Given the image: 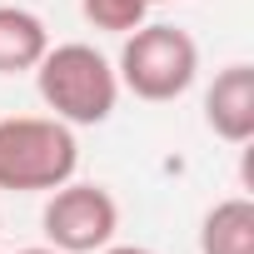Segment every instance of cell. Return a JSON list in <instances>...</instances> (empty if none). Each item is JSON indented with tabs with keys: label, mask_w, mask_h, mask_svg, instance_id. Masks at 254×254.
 Returning a JSON list of instances; mask_svg holds the SVG:
<instances>
[{
	"label": "cell",
	"mask_w": 254,
	"mask_h": 254,
	"mask_svg": "<svg viewBox=\"0 0 254 254\" xmlns=\"http://www.w3.org/2000/svg\"><path fill=\"white\" fill-rule=\"evenodd\" d=\"M199 254H254V199L229 194L199 219Z\"/></svg>",
	"instance_id": "obj_7"
},
{
	"label": "cell",
	"mask_w": 254,
	"mask_h": 254,
	"mask_svg": "<svg viewBox=\"0 0 254 254\" xmlns=\"http://www.w3.org/2000/svg\"><path fill=\"white\" fill-rule=\"evenodd\" d=\"M95 254H155V249H145V244H105V249H95Z\"/></svg>",
	"instance_id": "obj_9"
},
{
	"label": "cell",
	"mask_w": 254,
	"mask_h": 254,
	"mask_svg": "<svg viewBox=\"0 0 254 254\" xmlns=\"http://www.w3.org/2000/svg\"><path fill=\"white\" fill-rule=\"evenodd\" d=\"M50 50V30L25 5H0V75H25Z\"/></svg>",
	"instance_id": "obj_6"
},
{
	"label": "cell",
	"mask_w": 254,
	"mask_h": 254,
	"mask_svg": "<svg viewBox=\"0 0 254 254\" xmlns=\"http://www.w3.org/2000/svg\"><path fill=\"white\" fill-rule=\"evenodd\" d=\"M145 5H170V0H145Z\"/></svg>",
	"instance_id": "obj_11"
},
{
	"label": "cell",
	"mask_w": 254,
	"mask_h": 254,
	"mask_svg": "<svg viewBox=\"0 0 254 254\" xmlns=\"http://www.w3.org/2000/svg\"><path fill=\"white\" fill-rule=\"evenodd\" d=\"M35 90L50 105V115L65 120V125H105L120 105L115 65L85 40L50 45L35 65Z\"/></svg>",
	"instance_id": "obj_2"
},
{
	"label": "cell",
	"mask_w": 254,
	"mask_h": 254,
	"mask_svg": "<svg viewBox=\"0 0 254 254\" xmlns=\"http://www.w3.org/2000/svg\"><path fill=\"white\" fill-rule=\"evenodd\" d=\"M40 229H45L50 249H60V254H95L115 239L120 204L105 185L65 180L60 190H50V199L40 209Z\"/></svg>",
	"instance_id": "obj_4"
},
{
	"label": "cell",
	"mask_w": 254,
	"mask_h": 254,
	"mask_svg": "<svg viewBox=\"0 0 254 254\" xmlns=\"http://www.w3.org/2000/svg\"><path fill=\"white\" fill-rule=\"evenodd\" d=\"M20 254H60V249H50V244H35V249H20Z\"/></svg>",
	"instance_id": "obj_10"
},
{
	"label": "cell",
	"mask_w": 254,
	"mask_h": 254,
	"mask_svg": "<svg viewBox=\"0 0 254 254\" xmlns=\"http://www.w3.org/2000/svg\"><path fill=\"white\" fill-rule=\"evenodd\" d=\"M80 170L75 125L55 115H5L0 120V190L50 194Z\"/></svg>",
	"instance_id": "obj_1"
},
{
	"label": "cell",
	"mask_w": 254,
	"mask_h": 254,
	"mask_svg": "<svg viewBox=\"0 0 254 254\" xmlns=\"http://www.w3.org/2000/svg\"><path fill=\"white\" fill-rule=\"evenodd\" d=\"M204 125L224 145L254 140V65L234 60L214 75V85L204 90Z\"/></svg>",
	"instance_id": "obj_5"
},
{
	"label": "cell",
	"mask_w": 254,
	"mask_h": 254,
	"mask_svg": "<svg viewBox=\"0 0 254 254\" xmlns=\"http://www.w3.org/2000/svg\"><path fill=\"white\" fill-rule=\"evenodd\" d=\"M80 15L95 25V30H110V35H130L150 20V5L145 0H80Z\"/></svg>",
	"instance_id": "obj_8"
},
{
	"label": "cell",
	"mask_w": 254,
	"mask_h": 254,
	"mask_svg": "<svg viewBox=\"0 0 254 254\" xmlns=\"http://www.w3.org/2000/svg\"><path fill=\"white\" fill-rule=\"evenodd\" d=\"M115 75H120V90H130L135 100H150V105L180 100L194 85V75H199V45L180 25L145 20L140 30L125 35Z\"/></svg>",
	"instance_id": "obj_3"
}]
</instances>
